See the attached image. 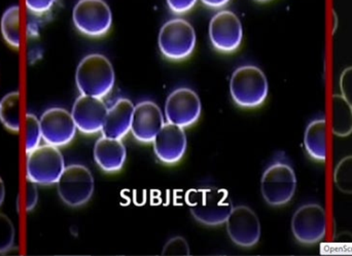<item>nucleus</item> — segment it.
I'll list each match as a JSON object with an SVG mask.
<instances>
[{"label":"nucleus","instance_id":"f257e3e1","mask_svg":"<svg viewBox=\"0 0 352 256\" xmlns=\"http://www.w3.org/2000/svg\"><path fill=\"white\" fill-rule=\"evenodd\" d=\"M186 202L192 218L207 226L225 224L234 208L228 191L213 187L190 191Z\"/></svg>","mask_w":352,"mask_h":256},{"label":"nucleus","instance_id":"f03ea898","mask_svg":"<svg viewBox=\"0 0 352 256\" xmlns=\"http://www.w3.org/2000/svg\"><path fill=\"white\" fill-rule=\"evenodd\" d=\"M76 82L80 94L104 98L115 86L113 64L100 54L86 56L78 64Z\"/></svg>","mask_w":352,"mask_h":256},{"label":"nucleus","instance_id":"7ed1b4c3","mask_svg":"<svg viewBox=\"0 0 352 256\" xmlns=\"http://www.w3.org/2000/svg\"><path fill=\"white\" fill-rule=\"evenodd\" d=\"M297 191V176L291 163L277 159L263 173L261 191L268 205L281 207L293 200Z\"/></svg>","mask_w":352,"mask_h":256},{"label":"nucleus","instance_id":"20e7f679","mask_svg":"<svg viewBox=\"0 0 352 256\" xmlns=\"http://www.w3.org/2000/svg\"><path fill=\"white\" fill-rule=\"evenodd\" d=\"M230 92L238 106L256 108L261 106L268 97V80L264 72L256 66H241L232 75Z\"/></svg>","mask_w":352,"mask_h":256},{"label":"nucleus","instance_id":"39448f33","mask_svg":"<svg viewBox=\"0 0 352 256\" xmlns=\"http://www.w3.org/2000/svg\"><path fill=\"white\" fill-rule=\"evenodd\" d=\"M65 169L59 148L51 144L37 146L27 154V178L37 185H55Z\"/></svg>","mask_w":352,"mask_h":256},{"label":"nucleus","instance_id":"423d86ee","mask_svg":"<svg viewBox=\"0 0 352 256\" xmlns=\"http://www.w3.org/2000/svg\"><path fill=\"white\" fill-rule=\"evenodd\" d=\"M196 32L184 19H173L163 25L159 33V47L165 58L173 61L188 59L196 47Z\"/></svg>","mask_w":352,"mask_h":256},{"label":"nucleus","instance_id":"0eeeda50","mask_svg":"<svg viewBox=\"0 0 352 256\" xmlns=\"http://www.w3.org/2000/svg\"><path fill=\"white\" fill-rule=\"evenodd\" d=\"M94 177L84 165L65 167L57 183L60 199L72 208L88 203L94 194Z\"/></svg>","mask_w":352,"mask_h":256},{"label":"nucleus","instance_id":"6e6552de","mask_svg":"<svg viewBox=\"0 0 352 256\" xmlns=\"http://www.w3.org/2000/svg\"><path fill=\"white\" fill-rule=\"evenodd\" d=\"M292 232L296 241L306 246L322 242L326 237V210L320 204L300 206L292 218Z\"/></svg>","mask_w":352,"mask_h":256},{"label":"nucleus","instance_id":"1a4fd4ad","mask_svg":"<svg viewBox=\"0 0 352 256\" xmlns=\"http://www.w3.org/2000/svg\"><path fill=\"white\" fill-rule=\"evenodd\" d=\"M72 20L82 34L101 37L111 30L113 12L104 0H80L74 5Z\"/></svg>","mask_w":352,"mask_h":256},{"label":"nucleus","instance_id":"9d476101","mask_svg":"<svg viewBox=\"0 0 352 256\" xmlns=\"http://www.w3.org/2000/svg\"><path fill=\"white\" fill-rule=\"evenodd\" d=\"M209 38L213 47L221 53H233L243 39V28L239 18L230 10H221L211 19Z\"/></svg>","mask_w":352,"mask_h":256},{"label":"nucleus","instance_id":"9b49d317","mask_svg":"<svg viewBox=\"0 0 352 256\" xmlns=\"http://www.w3.org/2000/svg\"><path fill=\"white\" fill-rule=\"evenodd\" d=\"M201 113L202 105L200 98L192 89H176L165 103L167 121L184 129L196 124L200 119Z\"/></svg>","mask_w":352,"mask_h":256},{"label":"nucleus","instance_id":"f8f14e48","mask_svg":"<svg viewBox=\"0 0 352 256\" xmlns=\"http://www.w3.org/2000/svg\"><path fill=\"white\" fill-rule=\"evenodd\" d=\"M226 224L230 239L237 246L252 248L260 241V220L256 212L248 206L234 207Z\"/></svg>","mask_w":352,"mask_h":256},{"label":"nucleus","instance_id":"ddd939ff","mask_svg":"<svg viewBox=\"0 0 352 256\" xmlns=\"http://www.w3.org/2000/svg\"><path fill=\"white\" fill-rule=\"evenodd\" d=\"M41 135L47 144L61 148L67 146L76 137V128L72 113L61 108L53 107L47 109L41 115Z\"/></svg>","mask_w":352,"mask_h":256},{"label":"nucleus","instance_id":"4468645a","mask_svg":"<svg viewBox=\"0 0 352 256\" xmlns=\"http://www.w3.org/2000/svg\"><path fill=\"white\" fill-rule=\"evenodd\" d=\"M107 110L102 99L80 95L74 102L72 115L78 131L91 135L102 131Z\"/></svg>","mask_w":352,"mask_h":256},{"label":"nucleus","instance_id":"2eb2a0df","mask_svg":"<svg viewBox=\"0 0 352 256\" xmlns=\"http://www.w3.org/2000/svg\"><path fill=\"white\" fill-rule=\"evenodd\" d=\"M160 107L153 101H142L134 107L131 133L142 143H152L164 126Z\"/></svg>","mask_w":352,"mask_h":256},{"label":"nucleus","instance_id":"dca6fc26","mask_svg":"<svg viewBox=\"0 0 352 256\" xmlns=\"http://www.w3.org/2000/svg\"><path fill=\"white\" fill-rule=\"evenodd\" d=\"M154 152L157 158L167 165H173L184 158L186 152V132L184 128L173 124H164L154 141Z\"/></svg>","mask_w":352,"mask_h":256},{"label":"nucleus","instance_id":"f3484780","mask_svg":"<svg viewBox=\"0 0 352 256\" xmlns=\"http://www.w3.org/2000/svg\"><path fill=\"white\" fill-rule=\"evenodd\" d=\"M127 150L122 139L101 136L94 146V159L104 172L115 173L125 165Z\"/></svg>","mask_w":352,"mask_h":256},{"label":"nucleus","instance_id":"a211bd4d","mask_svg":"<svg viewBox=\"0 0 352 256\" xmlns=\"http://www.w3.org/2000/svg\"><path fill=\"white\" fill-rule=\"evenodd\" d=\"M134 104L129 99L121 98L107 110L102 135L116 139H123L131 132Z\"/></svg>","mask_w":352,"mask_h":256},{"label":"nucleus","instance_id":"6ab92c4d","mask_svg":"<svg viewBox=\"0 0 352 256\" xmlns=\"http://www.w3.org/2000/svg\"><path fill=\"white\" fill-rule=\"evenodd\" d=\"M304 146L308 156L316 162L327 160V119L326 117L314 119L308 124L304 135Z\"/></svg>","mask_w":352,"mask_h":256},{"label":"nucleus","instance_id":"aec40b11","mask_svg":"<svg viewBox=\"0 0 352 256\" xmlns=\"http://www.w3.org/2000/svg\"><path fill=\"white\" fill-rule=\"evenodd\" d=\"M332 131L338 137H349L352 134V106L342 95L332 99Z\"/></svg>","mask_w":352,"mask_h":256},{"label":"nucleus","instance_id":"412c9836","mask_svg":"<svg viewBox=\"0 0 352 256\" xmlns=\"http://www.w3.org/2000/svg\"><path fill=\"white\" fill-rule=\"evenodd\" d=\"M20 99V93L10 92L0 100V121L14 133H18L21 128Z\"/></svg>","mask_w":352,"mask_h":256},{"label":"nucleus","instance_id":"4be33fe9","mask_svg":"<svg viewBox=\"0 0 352 256\" xmlns=\"http://www.w3.org/2000/svg\"><path fill=\"white\" fill-rule=\"evenodd\" d=\"M4 40L14 49L20 47V8L12 5L4 10L0 22Z\"/></svg>","mask_w":352,"mask_h":256},{"label":"nucleus","instance_id":"5701e85b","mask_svg":"<svg viewBox=\"0 0 352 256\" xmlns=\"http://www.w3.org/2000/svg\"><path fill=\"white\" fill-rule=\"evenodd\" d=\"M334 183L341 193L352 195V156H345L337 165Z\"/></svg>","mask_w":352,"mask_h":256},{"label":"nucleus","instance_id":"b1692460","mask_svg":"<svg viewBox=\"0 0 352 256\" xmlns=\"http://www.w3.org/2000/svg\"><path fill=\"white\" fill-rule=\"evenodd\" d=\"M43 139L41 135V121L34 115L27 113L26 115V152H30L41 146Z\"/></svg>","mask_w":352,"mask_h":256},{"label":"nucleus","instance_id":"393cba45","mask_svg":"<svg viewBox=\"0 0 352 256\" xmlns=\"http://www.w3.org/2000/svg\"><path fill=\"white\" fill-rule=\"evenodd\" d=\"M14 226L12 220L6 216L0 213V255L8 253L14 246Z\"/></svg>","mask_w":352,"mask_h":256},{"label":"nucleus","instance_id":"a878e982","mask_svg":"<svg viewBox=\"0 0 352 256\" xmlns=\"http://www.w3.org/2000/svg\"><path fill=\"white\" fill-rule=\"evenodd\" d=\"M163 255H190V247L186 239L182 237H173L163 249Z\"/></svg>","mask_w":352,"mask_h":256},{"label":"nucleus","instance_id":"bb28decb","mask_svg":"<svg viewBox=\"0 0 352 256\" xmlns=\"http://www.w3.org/2000/svg\"><path fill=\"white\" fill-rule=\"evenodd\" d=\"M340 90L343 98L352 106V66L345 68L341 73Z\"/></svg>","mask_w":352,"mask_h":256},{"label":"nucleus","instance_id":"cd10ccee","mask_svg":"<svg viewBox=\"0 0 352 256\" xmlns=\"http://www.w3.org/2000/svg\"><path fill=\"white\" fill-rule=\"evenodd\" d=\"M57 0H25L26 8L34 14H45L49 12Z\"/></svg>","mask_w":352,"mask_h":256},{"label":"nucleus","instance_id":"c85d7f7f","mask_svg":"<svg viewBox=\"0 0 352 256\" xmlns=\"http://www.w3.org/2000/svg\"><path fill=\"white\" fill-rule=\"evenodd\" d=\"M198 0H167L169 8L175 14H184L194 8Z\"/></svg>","mask_w":352,"mask_h":256},{"label":"nucleus","instance_id":"c756f323","mask_svg":"<svg viewBox=\"0 0 352 256\" xmlns=\"http://www.w3.org/2000/svg\"><path fill=\"white\" fill-rule=\"evenodd\" d=\"M26 191V209L27 211H31L34 209L35 206L37 205L38 202V189H37L36 183L28 181L27 183Z\"/></svg>","mask_w":352,"mask_h":256},{"label":"nucleus","instance_id":"7c9ffc66","mask_svg":"<svg viewBox=\"0 0 352 256\" xmlns=\"http://www.w3.org/2000/svg\"><path fill=\"white\" fill-rule=\"evenodd\" d=\"M201 1H202L205 5L208 6V8H221L227 5L230 0H201Z\"/></svg>","mask_w":352,"mask_h":256},{"label":"nucleus","instance_id":"2f4dec72","mask_svg":"<svg viewBox=\"0 0 352 256\" xmlns=\"http://www.w3.org/2000/svg\"><path fill=\"white\" fill-rule=\"evenodd\" d=\"M4 197H6V187H4L3 181H2L1 177H0V206L3 203Z\"/></svg>","mask_w":352,"mask_h":256},{"label":"nucleus","instance_id":"473e14b6","mask_svg":"<svg viewBox=\"0 0 352 256\" xmlns=\"http://www.w3.org/2000/svg\"><path fill=\"white\" fill-rule=\"evenodd\" d=\"M337 27H338V16L336 12L333 10V32H336Z\"/></svg>","mask_w":352,"mask_h":256},{"label":"nucleus","instance_id":"72a5a7b5","mask_svg":"<svg viewBox=\"0 0 352 256\" xmlns=\"http://www.w3.org/2000/svg\"><path fill=\"white\" fill-rule=\"evenodd\" d=\"M258 1H269V0H258Z\"/></svg>","mask_w":352,"mask_h":256}]
</instances>
